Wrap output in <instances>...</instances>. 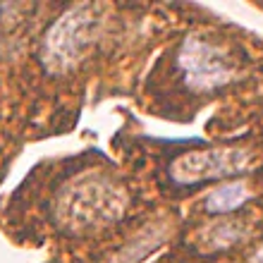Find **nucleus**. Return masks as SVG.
I'll return each mask as SVG.
<instances>
[{
	"label": "nucleus",
	"mask_w": 263,
	"mask_h": 263,
	"mask_svg": "<svg viewBox=\"0 0 263 263\" xmlns=\"http://www.w3.org/2000/svg\"><path fill=\"white\" fill-rule=\"evenodd\" d=\"M103 10L98 5H77L48 29L43 39V63L50 72H69L84 60L103 29Z\"/></svg>",
	"instance_id": "nucleus-1"
},
{
	"label": "nucleus",
	"mask_w": 263,
	"mask_h": 263,
	"mask_svg": "<svg viewBox=\"0 0 263 263\" xmlns=\"http://www.w3.org/2000/svg\"><path fill=\"white\" fill-rule=\"evenodd\" d=\"M125 211V194L103 177H84L58 201V218L69 230H96L115 222Z\"/></svg>",
	"instance_id": "nucleus-2"
},
{
	"label": "nucleus",
	"mask_w": 263,
	"mask_h": 263,
	"mask_svg": "<svg viewBox=\"0 0 263 263\" xmlns=\"http://www.w3.org/2000/svg\"><path fill=\"white\" fill-rule=\"evenodd\" d=\"M177 65L187 86L194 91H215L220 86H228L237 72L228 50H222L218 43L199 34H192L182 41Z\"/></svg>",
	"instance_id": "nucleus-3"
},
{
	"label": "nucleus",
	"mask_w": 263,
	"mask_h": 263,
	"mask_svg": "<svg viewBox=\"0 0 263 263\" xmlns=\"http://www.w3.org/2000/svg\"><path fill=\"white\" fill-rule=\"evenodd\" d=\"M256 156L249 148H211V151H192L173 160L170 177L177 184H199L211 180H230L254 170Z\"/></svg>",
	"instance_id": "nucleus-4"
},
{
	"label": "nucleus",
	"mask_w": 263,
	"mask_h": 263,
	"mask_svg": "<svg viewBox=\"0 0 263 263\" xmlns=\"http://www.w3.org/2000/svg\"><path fill=\"white\" fill-rule=\"evenodd\" d=\"M247 199H251V189L247 187V182L232 180L220 184V187H215L206 196L203 206H206L208 213H232L242 203H247Z\"/></svg>",
	"instance_id": "nucleus-5"
},
{
	"label": "nucleus",
	"mask_w": 263,
	"mask_h": 263,
	"mask_svg": "<svg viewBox=\"0 0 263 263\" xmlns=\"http://www.w3.org/2000/svg\"><path fill=\"white\" fill-rule=\"evenodd\" d=\"M242 235H244V222L225 220V222H215L211 228H203V232L199 235V242L206 251H218L232 247Z\"/></svg>",
	"instance_id": "nucleus-6"
},
{
	"label": "nucleus",
	"mask_w": 263,
	"mask_h": 263,
	"mask_svg": "<svg viewBox=\"0 0 263 263\" xmlns=\"http://www.w3.org/2000/svg\"><path fill=\"white\" fill-rule=\"evenodd\" d=\"M249 263H263V244L256 249V254L251 256V261H249Z\"/></svg>",
	"instance_id": "nucleus-7"
}]
</instances>
